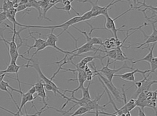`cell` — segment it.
Segmentation results:
<instances>
[{"instance_id":"obj_3","label":"cell","mask_w":157,"mask_h":116,"mask_svg":"<svg viewBox=\"0 0 157 116\" xmlns=\"http://www.w3.org/2000/svg\"><path fill=\"white\" fill-rule=\"evenodd\" d=\"M114 62H110V59L108 58V62H107V65L105 66H103L102 69H99V70H97L96 69V66L95 65V62H93L91 63V65L94 66V71L95 72H98L99 73H101L103 76L105 77L107 79H108L110 82H112V80L113 78L114 77V75H116L117 73H118L119 71H120L121 70L124 69H130V70H134V69L132 67V66H129L127 64V62L125 61V62L124 63V65L121 66L120 68L119 69H115L114 68L113 69H109L108 66L109 65L112 64Z\"/></svg>"},{"instance_id":"obj_19","label":"cell","mask_w":157,"mask_h":116,"mask_svg":"<svg viewBox=\"0 0 157 116\" xmlns=\"http://www.w3.org/2000/svg\"><path fill=\"white\" fill-rule=\"evenodd\" d=\"M36 93H37V95L34 97V99H36L37 97H40L42 101V103H43L44 105H46V106H48V103H46V98L47 97V95H46V93L45 92V89H42L41 91L37 92Z\"/></svg>"},{"instance_id":"obj_29","label":"cell","mask_w":157,"mask_h":116,"mask_svg":"<svg viewBox=\"0 0 157 116\" xmlns=\"http://www.w3.org/2000/svg\"><path fill=\"white\" fill-rule=\"evenodd\" d=\"M138 116H146L144 110H142L140 107H138Z\"/></svg>"},{"instance_id":"obj_23","label":"cell","mask_w":157,"mask_h":116,"mask_svg":"<svg viewBox=\"0 0 157 116\" xmlns=\"http://www.w3.org/2000/svg\"><path fill=\"white\" fill-rule=\"evenodd\" d=\"M81 16V22H87V20H91V18H93L92 12L91 10L84 13Z\"/></svg>"},{"instance_id":"obj_4","label":"cell","mask_w":157,"mask_h":116,"mask_svg":"<svg viewBox=\"0 0 157 116\" xmlns=\"http://www.w3.org/2000/svg\"><path fill=\"white\" fill-rule=\"evenodd\" d=\"M91 51H94L95 54H96L98 51L103 52V50H101V49H100V48H95V46L92 45L91 44L89 43H86L82 46H81L80 47H77L76 48V49H75V50L71 51V55L69 57V58L67 59V61L68 62L70 61H72L73 58L76 57H81V54L86 53V52H91Z\"/></svg>"},{"instance_id":"obj_10","label":"cell","mask_w":157,"mask_h":116,"mask_svg":"<svg viewBox=\"0 0 157 116\" xmlns=\"http://www.w3.org/2000/svg\"><path fill=\"white\" fill-rule=\"evenodd\" d=\"M156 43H154L153 44L151 47H145V48H142V49H143V50H144V49H146L147 48L148 50L149 51V52L148 54L145 56V57L144 58H142L141 59H139V60H137V61H132V67L133 66L136 64V63H138L139 62H141V61H146L148 63H151L152 58H154V54H153V51H154V48L155 47Z\"/></svg>"},{"instance_id":"obj_13","label":"cell","mask_w":157,"mask_h":116,"mask_svg":"<svg viewBox=\"0 0 157 116\" xmlns=\"http://www.w3.org/2000/svg\"><path fill=\"white\" fill-rule=\"evenodd\" d=\"M117 57L115 61H114V64H116V61H120V62H125L126 61H130V62L133 61V58H130L127 57V55L124 53L122 51V48L120 47H117L116 48Z\"/></svg>"},{"instance_id":"obj_20","label":"cell","mask_w":157,"mask_h":116,"mask_svg":"<svg viewBox=\"0 0 157 116\" xmlns=\"http://www.w3.org/2000/svg\"><path fill=\"white\" fill-rule=\"evenodd\" d=\"M103 52H105V53L106 54L105 55V58L108 57L109 59H113V62L116 60V57H117V53H116V49H114V50H111V51L103 50Z\"/></svg>"},{"instance_id":"obj_8","label":"cell","mask_w":157,"mask_h":116,"mask_svg":"<svg viewBox=\"0 0 157 116\" xmlns=\"http://www.w3.org/2000/svg\"><path fill=\"white\" fill-rule=\"evenodd\" d=\"M105 17V29L107 30H109L112 32V33L113 34V37L116 38V40H118V37H117V32H124L125 30H121V28L125 27V26H122L120 27V28H116L115 25V21L113 20V18L111 17H109V15H107Z\"/></svg>"},{"instance_id":"obj_14","label":"cell","mask_w":157,"mask_h":116,"mask_svg":"<svg viewBox=\"0 0 157 116\" xmlns=\"http://www.w3.org/2000/svg\"><path fill=\"white\" fill-rule=\"evenodd\" d=\"M50 3L48 4V6H46V8H44L43 9H42V19H45L46 20H48L50 22H52L51 20H50L48 17H46V13L48 11V10L51 9L53 7H55L56 6V4L57 3H59L60 2H62V1H60V0H57V1H52V0H50Z\"/></svg>"},{"instance_id":"obj_9","label":"cell","mask_w":157,"mask_h":116,"mask_svg":"<svg viewBox=\"0 0 157 116\" xmlns=\"http://www.w3.org/2000/svg\"><path fill=\"white\" fill-rule=\"evenodd\" d=\"M79 2H89L92 5V8L91 9H90L91 12H92V17L93 18L95 17H98L100 15H102V12L103 11V9H104V7H101V6H99L98 5V1L95 2V3H94L92 1H90V0H86V1H78Z\"/></svg>"},{"instance_id":"obj_1","label":"cell","mask_w":157,"mask_h":116,"mask_svg":"<svg viewBox=\"0 0 157 116\" xmlns=\"http://www.w3.org/2000/svg\"><path fill=\"white\" fill-rule=\"evenodd\" d=\"M81 22V16H75L72 18L69 19V20H67V22H64L63 24H60V25H55V26H33V25H24V24H21L17 22L16 24V25L19 26L20 27H23L24 28H22V30H20V32H22L23 30H26V28H40V29H51V30H55L56 28H62L63 30L62 31V32H60L59 35H57V37L59 38V36H60V35H62V34L64 32H67L69 34L70 36L72 37L73 39L75 41V45H76V48H77V40L78 39H76L72 34H71L69 31H68V28L70 26H74V24H77Z\"/></svg>"},{"instance_id":"obj_16","label":"cell","mask_w":157,"mask_h":116,"mask_svg":"<svg viewBox=\"0 0 157 116\" xmlns=\"http://www.w3.org/2000/svg\"><path fill=\"white\" fill-rule=\"evenodd\" d=\"M91 84V81L89 83V85L87 87H83L81 89L82 91V98H85L87 99H91V97L90 93V87Z\"/></svg>"},{"instance_id":"obj_18","label":"cell","mask_w":157,"mask_h":116,"mask_svg":"<svg viewBox=\"0 0 157 116\" xmlns=\"http://www.w3.org/2000/svg\"><path fill=\"white\" fill-rule=\"evenodd\" d=\"M151 65V69H150V72L148 73V75L146 76L147 77H149L151 76V73H156V70H157V57H154L152 58L151 62L150 63Z\"/></svg>"},{"instance_id":"obj_11","label":"cell","mask_w":157,"mask_h":116,"mask_svg":"<svg viewBox=\"0 0 157 116\" xmlns=\"http://www.w3.org/2000/svg\"><path fill=\"white\" fill-rule=\"evenodd\" d=\"M149 72H150V70H146V71H140V70H139L138 69H136L134 70L133 71L125 73L124 74H122V75H114V77H120V79H122L124 80H126V81H127V80L129 79L130 77L134 75L135 73H141L142 76H143V77H145L146 74L147 73H149Z\"/></svg>"},{"instance_id":"obj_25","label":"cell","mask_w":157,"mask_h":116,"mask_svg":"<svg viewBox=\"0 0 157 116\" xmlns=\"http://www.w3.org/2000/svg\"><path fill=\"white\" fill-rule=\"evenodd\" d=\"M16 11L17 12H22L25 9H27L28 8L26 6V4H21V5H18L16 7Z\"/></svg>"},{"instance_id":"obj_34","label":"cell","mask_w":157,"mask_h":116,"mask_svg":"<svg viewBox=\"0 0 157 116\" xmlns=\"http://www.w3.org/2000/svg\"><path fill=\"white\" fill-rule=\"evenodd\" d=\"M104 116H107V115H104Z\"/></svg>"},{"instance_id":"obj_7","label":"cell","mask_w":157,"mask_h":116,"mask_svg":"<svg viewBox=\"0 0 157 116\" xmlns=\"http://www.w3.org/2000/svg\"><path fill=\"white\" fill-rule=\"evenodd\" d=\"M53 32H54V30H51V32L46 36V37L47 38L46 40V44H47V45H48V47H52L53 48L56 49V51H58L59 52H61V53H63V54H65V55L66 54L71 55V51H63L61 48H60L59 47H57L56 42L58 41V37H57V36H56V35L54 34Z\"/></svg>"},{"instance_id":"obj_5","label":"cell","mask_w":157,"mask_h":116,"mask_svg":"<svg viewBox=\"0 0 157 116\" xmlns=\"http://www.w3.org/2000/svg\"><path fill=\"white\" fill-rule=\"evenodd\" d=\"M94 73H95V75H94V77L98 76L99 78L101 79L102 82L103 83V84H104V85L106 87L107 89L109 90V91H110V92L112 93V94L114 96V97L116 98V101L120 102V103H122L124 100L122 95V93L120 92V91L117 89V88L113 85V83L110 82L105 77L103 76L101 73H99L98 72H95V71H94Z\"/></svg>"},{"instance_id":"obj_12","label":"cell","mask_w":157,"mask_h":116,"mask_svg":"<svg viewBox=\"0 0 157 116\" xmlns=\"http://www.w3.org/2000/svg\"><path fill=\"white\" fill-rule=\"evenodd\" d=\"M21 68V66L19 65H17V64L15 65H12V64H10L8 66H7V68L6 70H4V73H16V75H17V79L16 80L17 82H18V85H19V90H21V83H22V82H21L20 80L19 79V75H18V71Z\"/></svg>"},{"instance_id":"obj_22","label":"cell","mask_w":157,"mask_h":116,"mask_svg":"<svg viewBox=\"0 0 157 116\" xmlns=\"http://www.w3.org/2000/svg\"><path fill=\"white\" fill-rule=\"evenodd\" d=\"M54 8L56 9H59V10H63V11H65V12H67L68 13H69V14H70V11H71V9H73V11L75 12L77 14V16H80L79 14H78V12H77L73 8V7H72V6L71 5H69V6H64V7H63V8H60V7H57V6H55Z\"/></svg>"},{"instance_id":"obj_2","label":"cell","mask_w":157,"mask_h":116,"mask_svg":"<svg viewBox=\"0 0 157 116\" xmlns=\"http://www.w3.org/2000/svg\"><path fill=\"white\" fill-rule=\"evenodd\" d=\"M22 66H25L26 68H28V67H33L34 68L36 71H37L38 74L39 75V77H40V78H41L42 79V81H43L44 83V84H49V85H51L53 87V91L52 92L54 93L55 95L56 96L57 93H59L60 96L62 97H63L64 99H67V96L65 95L64 93H62L60 91H59L60 88L59 87H57V85L56 84L51 80L50 79L47 78L44 74L42 72L40 67V65H39L38 63V58H35V59H30V61H28V63L26 65H23Z\"/></svg>"},{"instance_id":"obj_26","label":"cell","mask_w":157,"mask_h":116,"mask_svg":"<svg viewBox=\"0 0 157 116\" xmlns=\"http://www.w3.org/2000/svg\"><path fill=\"white\" fill-rule=\"evenodd\" d=\"M44 89L46 90H47L48 91H52V92L53 91V87L51 85L44 83Z\"/></svg>"},{"instance_id":"obj_30","label":"cell","mask_w":157,"mask_h":116,"mask_svg":"<svg viewBox=\"0 0 157 116\" xmlns=\"http://www.w3.org/2000/svg\"><path fill=\"white\" fill-rule=\"evenodd\" d=\"M6 77V74H4V75H3L2 76H0V83H2V80H3V78Z\"/></svg>"},{"instance_id":"obj_17","label":"cell","mask_w":157,"mask_h":116,"mask_svg":"<svg viewBox=\"0 0 157 116\" xmlns=\"http://www.w3.org/2000/svg\"><path fill=\"white\" fill-rule=\"evenodd\" d=\"M90 111L87 107L81 106L78 107L77 110L74 112L73 114H71L70 116H76V115H84L87 113H90Z\"/></svg>"},{"instance_id":"obj_21","label":"cell","mask_w":157,"mask_h":116,"mask_svg":"<svg viewBox=\"0 0 157 116\" xmlns=\"http://www.w3.org/2000/svg\"><path fill=\"white\" fill-rule=\"evenodd\" d=\"M126 107H127V110L128 111L130 112L132 110H134V109L136 107V101L134 99H130V101L127 102V103L126 104Z\"/></svg>"},{"instance_id":"obj_31","label":"cell","mask_w":157,"mask_h":116,"mask_svg":"<svg viewBox=\"0 0 157 116\" xmlns=\"http://www.w3.org/2000/svg\"><path fill=\"white\" fill-rule=\"evenodd\" d=\"M4 70H0V76H2L3 75H4Z\"/></svg>"},{"instance_id":"obj_6","label":"cell","mask_w":157,"mask_h":116,"mask_svg":"<svg viewBox=\"0 0 157 116\" xmlns=\"http://www.w3.org/2000/svg\"><path fill=\"white\" fill-rule=\"evenodd\" d=\"M28 31H29V36H28V37H31L33 38V39L34 40V44L33 45V46H30L28 45V44H26V47H28V50L26 52H24L23 54H22V55L25 54H30V51L32 48H36L37 49L39 47H40V46L46 43V40H43L41 38V34L40 33H38L37 32H31L30 29H28Z\"/></svg>"},{"instance_id":"obj_32","label":"cell","mask_w":157,"mask_h":116,"mask_svg":"<svg viewBox=\"0 0 157 116\" xmlns=\"http://www.w3.org/2000/svg\"><path fill=\"white\" fill-rule=\"evenodd\" d=\"M152 84H157V80H152Z\"/></svg>"},{"instance_id":"obj_28","label":"cell","mask_w":157,"mask_h":116,"mask_svg":"<svg viewBox=\"0 0 157 116\" xmlns=\"http://www.w3.org/2000/svg\"><path fill=\"white\" fill-rule=\"evenodd\" d=\"M74 1H70V0H64V1H62V3H63L64 6H69L71 5V3H72Z\"/></svg>"},{"instance_id":"obj_15","label":"cell","mask_w":157,"mask_h":116,"mask_svg":"<svg viewBox=\"0 0 157 116\" xmlns=\"http://www.w3.org/2000/svg\"><path fill=\"white\" fill-rule=\"evenodd\" d=\"M6 83H7V81H5V80H2V83H0V90L2 91H5V92H6L7 93H8V95L10 96V97H11V99H12L13 102L14 103V104L16 105L17 109V110H18L20 106H19L18 105H17V103H16V101L14 100V98H13V97L12 95V93H10V91H9V90L8 89V87H7V85H6Z\"/></svg>"},{"instance_id":"obj_27","label":"cell","mask_w":157,"mask_h":116,"mask_svg":"<svg viewBox=\"0 0 157 116\" xmlns=\"http://www.w3.org/2000/svg\"><path fill=\"white\" fill-rule=\"evenodd\" d=\"M28 92L31 95H34V93H36V88L34 86H32L30 89L28 91Z\"/></svg>"},{"instance_id":"obj_33","label":"cell","mask_w":157,"mask_h":116,"mask_svg":"<svg viewBox=\"0 0 157 116\" xmlns=\"http://www.w3.org/2000/svg\"><path fill=\"white\" fill-rule=\"evenodd\" d=\"M155 111H156V116H157V110H155ZM150 116H151V115H150Z\"/></svg>"},{"instance_id":"obj_24","label":"cell","mask_w":157,"mask_h":116,"mask_svg":"<svg viewBox=\"0 0 157 116\" xmlns=\"http://www.w3.org/2000/svg\"><path fill=\"white\" fill-rule=\"evenodd\" d=\"M46 47H48V45H47V44H46V42L45 43H44V44H42L40 47H39L36 50V51H35V52L32 55V57L31 58H30V59H33V58L34 57V56L38 52H40V51H42V50H44V49H45Z\"/></svg>"}]
</instances>
